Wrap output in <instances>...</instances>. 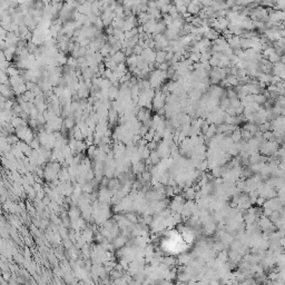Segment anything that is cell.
<instances>
[{"mask_svg":"<svg viewBox=\"0 0 285 285\" xmlns=\"http://www.w3.org/2000/svg\"><path fill=\"white\" fill-rule=\"evenodd\" d=\"M154 1H157V0H154Z\"/></svg>","mask_w":285,"mask_h":285,"instance_id":"obj_5","label":"cell"},{"mask_svg":"<svg viewBox=\"0 0 285 285\" xmlns=\"http://www.w3.org/2000/svg\"><path fill=\"white\" fill-rule=\"evenodd\" d=\"M157 7L158 8H162L164 6H168V5H172V0H157Z\"/></svg>","mask_w":285,"mask_h":285,"instance_id":"obj_3","label":"cell"},{"mask_svg":"<svg viewBox=\"0 0 285 285\" xmlns=\"http://www.w3.org/2000/svg\"><path fill=\"white\" fill-rule=\"evenodd\" d=\"M166 55H167V53L164 51V50H159V51L156 53V61H157L158 64L165 62L166 61Z\"/></svg>","mask_w":285,"mask_h":285,"instance_id":"obj_1","label":"cell"},{"mask_svg":"<svg viewBox=\"0 0 285 285\" xmlns=\"http://www.w3.org/2000/svg\"><path fill=\"white\" fill-rule=\"evenodd\" d=\"M171 6L172 5H168V6H164L160 8V11H162V14L163 15H165V14H169V9H171Z\"/></svg>","mask_w":285,"mask_h":285,"instance_id":"obj_4","label":"cell"},{"mask_svg":"<svg viewBox=\"0 0 285 285\" xmlns=\"http://www.w3.org/2000/svg\"><path fill=\"white\" fill-rule=\"evenodd\" d=\"M94 26L96 27L98 30L102 29V27H105V25H104V21H102V17H97V19L95 20V22H94Z\"/></svg>","mask_w":285,"mask_h":285,"instance_id":"obj_2","label":"cell"}]
</instances>
